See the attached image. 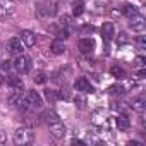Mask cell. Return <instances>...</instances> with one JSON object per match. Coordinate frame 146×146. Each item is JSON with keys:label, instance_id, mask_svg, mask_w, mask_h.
Returning a JSON list of instances; mask_svg holds the SVG:
<instances>
[{"label": "cell", "instance_id": "cell-1", "mask_svg": "<svg viewBox=\"0 0 146 146\" xmlns=\"http://www.w3.org/2000/svg\"><path fill=\"white\" fill-rule=\"evenodd\" d=\"M33 141V132L28 127H19L14 132V143L16 144H28Z\"/></svg>", "mask_w": 146, "mask_h": 146}, {"label": "cell", "instance_id": "cell-2", "mask_svg": "<svg viewBox=\"0 0 146 146\" xmlns=\"http://www.w3.org/2000/svg\"><path fill=\"white\" fill-rule=\"evenodd\" d=\"M36 14L40 17H52V16L57 14V4L55 2H43V4L38 5Z\"/></svg>", "mask_w": 146, "mask_h": 146}, {"label": "cell", "instance_id": "cell-3", "mask_svg": "<svg viewBox=\"0 0 146 146\" xmlns=\"http://www.w3.org/2000/svg\"><path fill=\"white\" fill-rule=\"evenodd\" d=\"M12 64H14V69L19 72V74H26V72H29V69H31V60L26 55H23V53L17 55Z\"/></svg>", "mask_w": 146, "mask_h": 146}, {"label": "cell", "instance_id": "cell-4", "mask_svg": "<svg viewBox=\"0 0 146 146\" xmlns=\"http://www.w3.org/2000/svg\"><path fill=\"white\" fill-rule=\"evenodd\" d=\"M24 98H26V102H28V105H29L31 108H40V107L43 105V98L40 96L38 91H28V95H26Z\"/></svg>", "mask_w": 146, "mask_h": 146}, {"label": "cell", "instance_id": "cell-5", "mask_svg": "<svg viewBox=\"0 0 146 146\" xmlns=\"http://www.w3.org/2000/svg\"><path fill=\"white\" fill-rule=\"evenodd\" d=\"M129 26L132 28V31H136V33H143V31L146 29V21H144V17H143L141 14H137V16L131 17Z\"/></svg>", "mask_w": 146, "mask_h": 146}, {"label": "cell", "instance_id": "cell-6", "mask_svg": "<svg viewBox=\"0 0 146 146\" xmlns=\"http://www.w3.org/2000/svg\"><path fill=\"white\" fill-rule=\"evenodd\" d=\"M74 88H76V91H81V93H93L95 91V88L91 86V83L86 78H78L74 83Z\"/></svg>", "mask_w": 146, "mask_h": 146}, {"label": "cell", "instance_id": "cell-7", "mask_svg": "<svg viewBox=\"0 0 146 146\" xmlns=\"http://www.w3.org/2000/svg\"><path fill=\"white\" fill-rule=\"evenodd\" d=\"M23 48H24V43L21 41V38H12V40L7 43V50H9V53H12V55H21V53H23Z\"/></svg>", "mask_w": 146, "mask_h": 146}, {"label": "cell", "instance_id": "cell-8", "mask_svg": "<svg viewBox=\"0 0 146 146\" xmlns=\"http://www.w3.org/2000/svg\"><path fill=\"white\" fill-rule=\"evenodd\" d=\"M16 12V4L12 0H0V16H12Z\"/></svg>", "mask_w": 146, "mask_h": 146}, {"label": "cell", "instance_id": "cell-9", "mask_svg": "<svg viewBox=\"0 0 146 146\" xmlns=\"http://www.w3.org/2000/svg\"><path fill=\"white\" fill-rule=\"evenodd\" d=\"M48 125H50V132H52V136L55 139H62L65 136V127H64V124L60 120L58 122H53V124H48Z\"/></svg>", "mask_w": 146, "mask_h": 146}, {"label": "cell", "instance_id": "cell-10", "mask_svg": "<svg viewBox=\"0 0 146 146\" xmlns=\"http://www.w3.org/2000/svg\"><path fill=\"white\" fill-rule=\"evenodd\" d=\"M7 84H9L11 91H24V84H23L21 78H17V76H9Z\"/></svg>", "mask_w": 146, "mask_h": 146}, {"label": "cell", "instance_id": "cell-11", "mask_svg": "<svg viewBox=\"0 0 146 146\" xmlns=\"http://www.w3.org/2000/svg\"><path fill=\"white\" fill-rule=\"evenodd\" d=\"M79 50H81V53H91L93 52V48H95V41L91 40V38H83V40H79Z\"/></svg>", "mask_w": 146, "mask_h": 146}, {"label": "cell", "instance_id": "cell-12", "mask_svg": "<svg viewBox=\"0 0 146 146\" xmlns=\"http://www.w3.org/2000/svg\"><path fill=\"white\" fill-rule=\"evenodd\" d=\"M21 41L26 45V46H35L36 45V36H35V33L33 31H23L21 33Z\"/></svg>", "mask_w": 146, "mask_h": 146}, {"label": "cell", "instance_id": "cell-13", "mask_svg": "<svg viewBox=\"0 0 146 146\" xmlns=\"http://www.w3.org/2000/svg\"><path fill=\"white\" fill-rule=\"evenodd\" d=\"M113 24L112 23H105L103 26H102V36H103V40L105 41H110L112 38H113Z\"/></svg>", "mask_w": 146, "mask_h": 146}, {"label": "cell", "instance_id": "cell-14", "mask_svg": "<svg viewBox=\"0 0 146 146\" xmlns=\"http://www.w3.org/2000/svg\"><path fill=\"white\" fill-rule=\"evenodd\" d=\"M144 107H146V100H144L143 95L137 96V98H132V100H131V108H132V110H136V112H143Z\"/></svg>", "mask_w": 146, "mask_h": 146}, {"label": "cell", "instance_id": "cell-15", "mask_svg": "<svg viewBox=\"0 0 146 146\" xmlns=\"http://www.w3.org/2000/svg\"><path fill=\"white\" fill-rule=\"evenodd\" d=\"M122 14H124V16H127V17L131 19V17L137 16V14H139V11H137V7H136V5H132V4H125V5L122 7Z\"/></svg>", "mask_w": 146, "mask_h": 146}, {"label": "cell", "instance_id": "cell-16", "mask_svg": "<svg viewBox=\"0 0 146 146\" xmlns=\"http://www.w3.org/2000/svg\"><path fill=\"white\" fill-rule=\"evenodd\" d=\"M41 119H43L46 124H53V122H58V120H60L58 115H57L53 110H46V112H43V113H41Z\"/></svg>", "mask_w": 146, "mask_h": 146}, {"label": "cell", "instance_id": "cell-17", "mask_svg": "<svg viewBox=\"0 0 146 146\" xmlns=\"http://www.w3.org/2000/svg\"><path fill=\"white\" fill-rule=\"evenodd\" d=\"M115 125H117L120 131H127L131 124H129V119H127L125 115H119V117L115 119Z\"/></svg>", "mask_w": 146, "mask_h": 146}, {"label": "cell", "instance_id": "cell-18", "mask_svg": "<svg viewBox=\"0 0 146 146\" xmlns=\"http://www.w3.org/2000/svg\"><path fill=\"white\" fill-rule=\"evenodd\" d=\"M50 50H52V53L60 55V53H64V52H65V45H64L60 40H57V41H53V43L50 45Z\"/></svg>", "mask_w": 146, "mask_h": 146}, {"label": "cell", "instance_id": "cell-19", "mask_svg": "<svg viewBox=\"0 0 146 146\" xmlns=\"http://www.w3.org/2000/svg\"><path fill=\"white\" fill-rule=\"evenodd\" d=\"M146 60H144V57H136V60H134V69L137 70V74L139 76H143L144 74V67H146V64H144Z\"/></svg>", "mask_w": 146, "mask_h": 146}, {"label": "cell", "instance_id": "cell-20", "mask_svg": "<svg viewBox=\"0 0 146 146\" xmlns=\"http://www.w3.org/2000/svg\"><path fill=\"white\" fill-rule=\"evenodd\" d=\"M62 96H65V95H62V93H58V91H53V90H46L45 91V98L48 100V102H57L58 98H62Z\"/></svg>", "mask_w": 146, "mask_h": 146}, {"label": "cell", "instance_id": "cell-21", "mask_svg": "<svg viewBox=\"0 0 146 146\" xmlns=\"http://www.w3.org/2000/svg\"><path fill=\"white\" fill-rule=\"evenodd\" d=\"M83 12H84L83 0H74V4H72V14H74V16H81Z\"/></svg>", "mask_w": 146, "mask_h": 146}, {"label": "cell", "instance_id": "cell-22", "mask_svg": "<svg viewBox=\"0 0 146 146\" xmlns=\"http://www.w3.org/2000/svg\"><path fill=\"white\" fill-rule=\"evenodd\" d=\"M110 72H112V76H113L115 79H124V78H125V70H124L122 67H119V65H113V67L110 69Z\"/></svg>", "mask_w": 146, "mask_h": 146}, {"label": "cell", "instance_id": "cell-23", "mask_svg": "<svg viewBox=\"0 0 146 146\" xmlns=\"http://www.w3.org/2000/svg\"><path fill=\"white\" fill-rule=\"evenodd\" d=\"M136 45H137V50H144L146 48V36H137Z\"/></svg>", "mask_w": 146, "mask_h": 146}, {"label": "cell", "instance_id": "cell-24", "mask_svg": "<svg viewBox=\"0 0 146 146\" xmlns=\"http://www.w3.org/2000/svg\"><path fill=\"white\" fill-rule=\"evenodd\" d=\"M45 81H46V76L43 74V72H38V74L35 76V83H36V84H43Z\"/></svg>", "mask_w": 146, "mask_h": 146}, {"label": "cell", "instance_id": "cell-25", "mask_svg": "<svg viewBox=\"0 0 146 146\" xmlns=\"http://www.w3.org/2000/svg\"><path fill=\"white\" fill-rule=\"evenodd\" d=\"M67 38H69V31H67V29H60V31L57 33V40L62 41V40H67Z\"/></svg>", "mask_w": 146, "mask_h": 146}, {"label": "cell", "instance_id": "cell-26", "mask_svg": "<svg viewBox=\"0 0 146 146\" xmlns=\"http://www.w3.org/2000/svg\"><path fill=\"white\" fill-rule=\"evenodd\" d=\"M79 31H81V35H88V33H93V31H95V28H93V26H90V24H86V26H83Z\"/></svg>", "mask_w": 146, "mask_h": 146}, {"label": "cell", "instance_id": "cell-27", "mask_svg": "<svg viewBox=\"0 0 146 146\" xmlns=\"http://www.w3.org/2000/svg\"><path fill=\"white\" fill-rule=\"evenodd\" d=\"M110 93H112V95H117V93L120 95V93H124V88H122V86H112V88H110Z\"/></svg>", "mask_w": 146, "mask_h": 146}, {"label": "cell", "instance_id": "cell-28", "mask_svg": "<svg viewBox=\"0 0 146 146\" xmlns=\"http://www.w3.org/2000/svg\"><path fill=\"white\" fill-rule=\"evenodd\" d=\"M117 41H119V43H127V41H129V38H127V35H125V33H120Z\"/></svg>", "mask_w": 146, "mask_h": 146}, {"label": "cell", "instance_id": "cell-29", "mask_svg": "<svg viewBox=\"0 0 146 146\" xmlns=\"http://www.w3.org/2000/svg\"><path fill=\"white\" fill-rule=\"evenodd\" d=\"M76 103H79V108H84V103H86V102H84V98L78 96V98H76Z\"/></svg>", "mask_w": 146, "mask_h": 146}, {"label": "cell", "instance_id": "cell-30", "mask_svg": "<svg viewBox=\"0 0 146 146\" xmlns=\"http://www.w3.org/2000/svg\"><path fill=\"white\" fill-rule=\"evenodd\" d=\"M2 69H4V70H11V62H9V60L2 62Z\"/></svg>", "mask_w": 146, "mask_h": 146}, {"label": "cell", "instance_id": "cell-31", "mask_svg": "<svg viewBox=\"0 0 146 146\" xmlns=\"http://www.w3.org/2000/svg\"><path fill=\"white\" fill-rule=\"evenodd\" d=\"M2 143H5V134L0 132V144H2Z\"/></svg>", "mask_w": 146, "mask_h": 146}, {"label": "cell", "instance_id": "cell-32", "mask_svg": "<svg viewBox=\"0 0 146 146\" xmlns=\"http://www.w3.org/2000/svg\"><path fill=\"white\" fill-rule=\"evenodd\" d=\"M72 144H81V146H83V144H84V141H78V139H72Z\"/></svg>", "mask_w": 146, "mask_h": 146}, {"label": "cell", "instance_id": "cell-33", "mask_svg": "<svg viewBox=\"0 0 146 146\" xmlns=\"http://www.w3.org/2000/svg\"><path fill=\"white\" fill-rule=\"evenodd\" d=\"M131 146H141V143H137V141H132V143H129Z\"/></svg>", "mask_w": 146, "mask_h": 146}, {"label": "cell", "instance_id": "cell-34", "mask_svg": "<svg viewBox=\"0 0 146 146\" xmlns=\"http://www.w3.org/2000/svg\"><path fill=\"white\" fill-rule=\"evenodd\" d=\"M2 84H4V76L0 74V86H2Z\"/></svg>", "mask_w": 146, "mask_h": 146}]
</instances>
